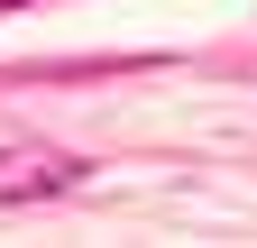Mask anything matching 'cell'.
I'll return each instance as SVG.
<instances>
[{
  "label": "cell",
  "mask_w": 257,
  "mask_h": 248,
  "mask_svg": "<svg viewBox=\"0 0 257 248\" xmlns=\"http://www.w3.org/2000/svg\"><path fill=\"white\" fill-rule=\"evenodd\" d=\"M0 10H19V0H0Z\"/></svg>",
  "instance_id": "cell-1"
}]
</instances>
